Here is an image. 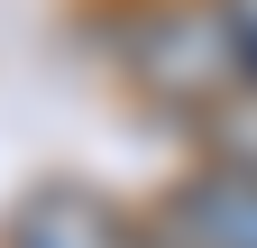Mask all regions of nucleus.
Wrapping results in <instances>:
<instances>
[{"label": "nucleus", "instance_id": "f257e3e1", "mask_svg": "<svg viewBox=\"0 0 257 248\" xmlns=\"http://www.w3.org/2000/svg\"><path fill=\"white\" fill-rule=\"evenodd\" d=\"M119 65L138 74L147 101L193 110V119L248 83V65H239V46H230V28H220L211 0H156V10H138L119 28Z\"/></svg>", "mask_w": 257, "mask_h": 248}, {"label": "nucleus", "instance_id": "f03ea898", "mask_svg": "<svg viewBox=\"0 0 257 248\" xmlns=\"http://www.w3.org/2000/svg\"><path fill=\"white\" fill-rule=\"evenodd\" d=\"M166 230L184 248H257V175L248 166H193L166 193Z\"/></svg>", "mask_w": 257, "mask_h": 248}, {"label": "nucleus", "instance_id": "7ed1b4c3", "mask_svg": "<svg viewBox=\"0 0 257 248\" xmlns=\"http://www.w3.org/2000/svg\"><path fill=\"white\" fill-rule=\"evenodd\" d=\"M10 248H138V230L92 193V184H37L10 211Z\"/></svg>", "mask_w": 257, "mask_h": 248}, {"label": "nucleus", "instance_id": "20e7f679", "mask_svg": "<svg viewBox=\"0 0 257 248\" xmlns=\"http://www.w3.org/2000/svg\"><path fill=\"white\" fill-rule=\"evenodd\" d=\"M202 138H211V166H248L257 175V83H239L230 101L202 110Z\"/></svg>", "mask_w": 257, "mask_h": 248}, {"label": "nucleus", "instance_id": "39448f33", "mask_svg": "<svg viewBox=\"0 0 257 248\" xmlns=\"http://www.w3.org/2000/svg\"><path fill=\"white\" fill-rule=\"evenodd\" d=\"M211 10H220V28H230V46H239L248 83H257V0H211Z\"/></svg>", "mask_w": 257, "mask_h": 248}, {"label": "nucleus", "instance_id": "423d86ee", "mask_svg": "<svg viewBox=\"0 0 257 248\" xmlns=\"http://www.w3.org/2000/svg\"><path fill=\"white\" fill-rule=\"evenodd\" d=\"M138 248H184V239L175 230H138Z\"/></svg>", "mask_w": 257, "mask_h": 248}]
</instances>
